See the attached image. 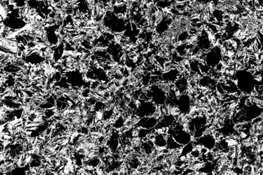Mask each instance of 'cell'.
<instances>
[{
	"label": "cell",
	"instance_id": "obj_1",
	"mask_svg": "<svg viewBox=\"0 0 263 175\" xmlns=\"http://www.w3.org/2000/svg\"><path fill=\"white\" fill-rule=\"evenodd\" d=\"M172 136L178 143L185 146L191 141V136L188 132L183 130H174Z\"/></svg>",
	"mask_w": 263,
	"mask_h": 175
},
{
	"label": "cell",
	"instance_id": "obj_2",
	"mask_svg": "<svg viewBox=\"0 0 263 175\" xmlns=\"http://www.w3.org/2000/svg\"><path fill=\"white\" fill-rule=\"evenodd\" d=\"M159 120L157 118H155L153 116H146L141 118L140 120L137 124V126L145 128V129H152L157 125Z\"/></svg>",
	"mask_w": 263,
	"mask_h": 175
},
{
	"label": "cell",
	"instance_id": "obj_3",
	"mask_svg": "<svg viewBox=\"0 0 263 175\" xmlns=\"http://www.w3.org/2000/svg\"><path fill=\"white\" fill-rule=\"evenodd\" d=\"M167 142V147L170 149V150H173V149H176L181 148L183 147V145H181L179 143L176 142V141L173 139V137L171 135H168L166 140Z\"/></svg>",
	"mask_w": 263,
	"mask_h": 175
},
{
	"label": "cell",
	"instance_id": "obj_4",
	"mask_svg": "<svg viewBox=\"0 0 263 175\" xmlns=\"http://www.w3.org/2000/svg\"><path fill=\"white\" fill-rule=\"evenodd\" d=\"M62 76H62V73H61L60 71H56L53 76V79H54L55 83H58V82H60L61 79H62Z\"/></svg>",
	"mask_w": 263,
	"mask_h": 175
},
{
	"label": "cell",
	"instance_id": "obj_5",
	"mask_svg": "<svg viewBox=\"0 0 263 175\" xmlns=\"http://www.w3.org/2000/svg\"><path fill=\"white\" fill-rule=\"evenodd\" d=\"M190 154L193 156L195 159H197V157H199V156L201 155L200 151L197 150V149L196 148H195V147H194V148L193 149V150L190 152Z\"/></svg>",
	"mask_w": 263,
	"mask_h": 175
},
{
	"label": "cell",
	"instance_id": "obj_6",
	"mask_svg": "<svg viewBox=\"0 0 263 175\" xmlns=\"http://www.w3.org/2000/svg\"><path fill=\"white\" fill-rule=\"evenodd\" d=\"M216 91H217V92L219 94H220V95H223V94H224V93H226L225 91H224V90L223 88L222 87V86L220 85V84L219 83H217Z\"/></svg>",
	"mask_w": 263,
	"mask_h": 175
},
{
	"label": "cell",
	"instance_id": "obj_7",
	"mask_svg": "<svg viewBox=\"0 0 263 175\" xmlns=\"http://www.w3.org/2000/svg\"><path fill=\"white\" fill-rule=\"evenodd\" d=\"M209 152H210V149H209L208 148H207L206 147H205V146H202V147H201V149H200V154H201V155H206L207 153Z\"/></svg>",
	"mask_w": 263,
	"mask_h": 175
},
{
	"label": "cell",
	"instance_id": "obj_8",
	"mask_svg": "<svg viewBox=\"0 0 263 175\" xmlns=\"http://www.w3.org/2000/svg\"><path fill=\"white\" fill-rule=\"evenodd\" d=\"M233 172L235 175H242V172H243V170L242 168H240L238 166H235L233 168Z\"/></svg>",
	"mask_w": 263,
	"mask_h": 175
}]
</instances>
